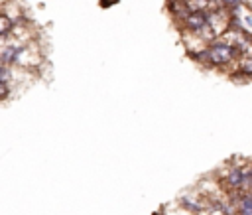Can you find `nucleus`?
Returning <instances> with one entry per match:
<instances>
[{
	"instance_id": "obj_1",
	"label": "nucleus",
	"mask_w": 252,
	"mask_h": 215,
	"mask_svg": "<svg viewBox=\"0 0 252 215\" xmlns=\"http://www.w3.org/2000/svg\"><path fill=\"white\" fill-rule=\"evenodd\" d=\"M207 55H209V59L213 61V63H217V65H220V63H228L232 57H234V49L228 45V43H213L211 47H209V51H207Z\"/></svg>"
},
{
	"instance_id": "obj_2",
	"label": "nucleus",
	"mask_w": 252,
	"mask_h": 215,
	"mask_svg": "<svg viewBox=\"0 0 252 215\" xmlns=\"http://www.w3.org/2000/svg\"><path fill=\"white\" fill-rule=\"evenodd\" d=\"M207 22H209V14H203V12H191L187 16V26H189V30H195V32L205 30Z\"/></svg>"
},
{
	"instance_id": "obj_3",
	"label": "nucleus",
	"mask_w": 252,
	"mask_h": 215,
	"mask_svg": "<svg viewBox=\"0 0 252 215\" xmlns=\"http://www.w3.org/2000/svg\"><path fill=\"white\" fill-rule=\"evenodd\" d=\"M10 30H12V20H10L6 14H2V16H0V34H2V36H8Z\"/></svg>"
},
{
	"instance_id": "obj_4",
	"label": "nucleus",
	"mask_w": 252,
	"mask_h": 215,
	"mask_svg": "<svg viewBox=\"0 0 252 215\" xmlns=\"http://www.w3.org/2000/svg\"><path fill=\"white\" fill-rule=\"evenodd\" d=\"M240 215H252V195H246L240 203Z\"/></svg>"
},
{
	"instance_id": "obj_5",
	"label": "nucleus",
	"mask_w": 252,
	"mask_h": 215,
	"mask_svg": "<svg viewBox=\"0 0 252 215\" xmlns=\"http://www.w3.org/2000/svg\"><path fill=\"white\" fill-rule=\"evenodd\" d=\"M242 179H244V174H242L240 170H232L230 176H228V183H230V185H240Z\"/></svg>"
},
{
	"instance_id": "obj_6",
	"label": "nucleus",
	"mask_w": 252,
	"mask_h": 215,
	"mask_svg": "<svg viewBox=\"0 0 252 215\" xmlns=\"http://www.w3.org/2000/svg\"><path fill=\"white\" fill-rule=\"evenodd\" d=\"M185 2H187V8L191 12H201L205 8V4H207V0H185Z\"/></svg>"
},
{
	"instance_id": "obj_7",
	"label": "nucleus",
	"mask_w": 252,
	"mask_h": 215,
	"mask_svg": "<svg viewBox=\"0 0 252 215\" xmlns=\"http://www.w3.org/2000/svg\"><path fill=\"white\" fill-rule=\"evenodd\" d=\"M6 81H8V67L2 65V69H0V83H6Z\"/></svg>"
},
{
	"instance_id": "obj_8",
	"label": "nucleus",
	"mask_w": 252,
	"mask_h": 215,
	"mask_svg": "<svg viewBox=\"0 0 252 215\" xmlns=\"http://www.w3.org/2000/svg\"><path fill=\"white\" fill-rule=\"evenodd\" d=\"M0 97H2V99L8 97V85H6V83H0Z\"/></svg>"
},
{
	"instance_id": "obj_9",
	"label": "nucleus",
	"mask_w": 252,
	"mask_h": 215,
	"mask_svg": "<svg viewBox=\"0 0 252 215\" xmlns=\"http://www.w3.org/2000/svg\"><path fill=\"white\" fill-rule=\"evenodd\" d=\"M226 6H238L240 4V0H222Z\"/></svg>"
}]
</instances>
